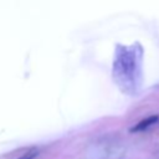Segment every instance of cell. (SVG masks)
Here are the masks:
<instances>
[{
	"mask_svg": "<svg viewBox=\"0 0 159 159\" xmlns=\"http://www.w3.org/2000/svg\"><path fill=\"white\" fill-rule=\"evenodd\" d=\"M132 47H117L116 61L113 63V77L120 86H125L124 91L130 92V88L135 86L137 76V60L135 51L130 52Z\"/></svg>",
	"mask_w": 159,
	"mask_h": 159,
	"instance_id": "6da1fadb",
	"label": "cell"
},
{
	"mask_svg": "<svg viewBox=\"0 0 159 159\" xmlns=\"http://www.w3.org/2000/svg\"><path fill=\"white\" fill-rule=\"evenodd\" d=\"M159 119V116L158 114H153V116H149L144 119H142L140 122H138L134 127L130 128V132L132 133H138V132H143L145 129H148L149 127H152L153 124H155Z\"/></svg>",
	"mask_w": 159,
	"mask_h": 159,
	"instance_id": "7a4b0ae2",
	"label": "cell"
},
{
	"mask_svg": "<svg viewBox=\"0 0 159 159\" xmlns=\"http://www.w3.org/2000/svg\"><path fill=\"white\" fill-rule=\"evenodd\" d=\"M37 154H39V150L37 149H30L29 152H26L25 154H22L17 159H35L37 157Z\"/></svg>",
	"mask_w": 159,
	"mask_h": 159,
	"instance_id": "3957f363",
	"label": "cell"
}]
</instances>
